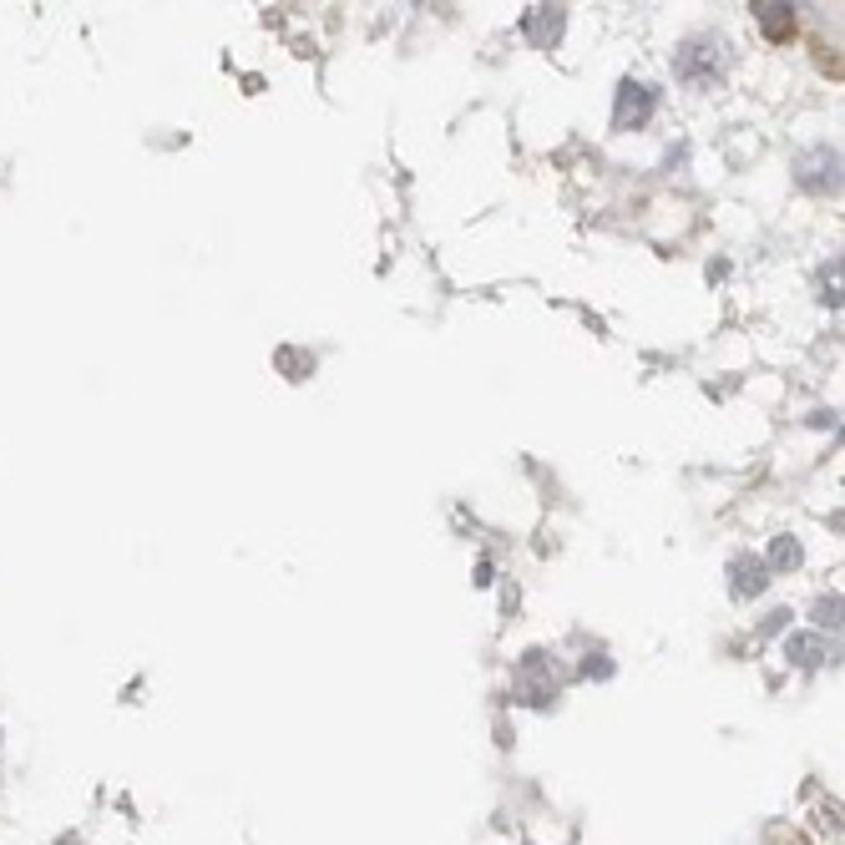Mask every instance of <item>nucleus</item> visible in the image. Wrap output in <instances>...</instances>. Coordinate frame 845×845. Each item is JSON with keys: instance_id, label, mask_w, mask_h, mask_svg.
<instances>
[{"instance_id": "1", "label": "nucleus", "mask_w": 845, "mask_h": 845, "mask_svg": "<svg viewBox=\"0 0 845 845\" xmlns=\"http://www.w3.org/2000/svg\"><path fill=\"white\" fill-rule=\"evenodd\" d=\"M724 66H729V46L724 36H689L674 56V72H679L684 86L693 92H709V86L724 82Z\"/></svg>"}, {"instance_id": "2", "label": "nucleus", "mask_w": 845, "mask_h": 845, "mask_svg": "<svg viewBox=\"0 0 845 845\" xmlns=\"http://www.w3.org/2000/svg\"><path fill=\"white\" fill-rule=\"evenodd\" d=\"M654 107H658V92H654V86L623 82V86H618V112H613V122H618V132L644 127V122L654 117Z\"/></svg>"}, {"instance_id": "3", "label": "nucleus", "mask_w": 845, "mask_h": 845, "mask_svg": "<svg viewBox=\"0 0 845 845\" xmlns=\"http://www.w3.org/2000/svg\"><path fill=\"white\" fill-rule=\"evenodd\" d=\"M754 15H760V25H764V36L770 41L795 36V6H785V0H764V6H754Z\"/></svg>"}, {"instance_id": "4", "label": "nucleus", "mask_w": 845, "mask_h": 845, "mask_svg": "<svg viewBox=\"0 0 845 845\" xmlns=\"http://www.w3.org/2000/svg\"><path fill=\"white\" fill-rule=\"evenodd\" d=\"M764 583H770V562L764 557H739L734 562V597L764 593Z\"/></svg>"}, {"instance_id": "5", "label": "nucleus", "mask_w": 845, "mask_h": 845, "mask_svg": "<svg viewBox=\"0 0 845 845\" xmlns=\"http://www.w3.org/2000/svg\"><path fill=\"white\" fill-rule=\"evenodd\" d=\"M526 36H532L536 46H552V41L562 36V11H557V6H542V11L526 21Z\"/></svg>"}, {"instance_id": "6", "label": "nucleus", "mask_w": 845, "mask_h": 845, "mask_svg": "<svg viewBox=\"0 0 845 845\" xmlns=\"http://www.w3.org/2000/svg\"><path fill=\"white\" fill-rule=\"evenodd\" d=\"M790 658H795V664H821L825 644L821 638H790Z\"/></svg>"}, {"instance_id": "7", "label": "nucleus", "mask_w": 845, "mask_h": 845, "mask_svg": "<svg viewBox=\"0 0 845 845\" xmlns=\"http://www.w3.org/2000/svg\"><path fill=\"white\" fill-rule=\"evenodd\" d=\"M774 567H795V562H800V547H795V542H790V536H785V542H774Z\"/></svg>"}]
</instances>
